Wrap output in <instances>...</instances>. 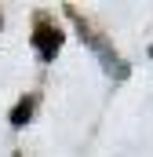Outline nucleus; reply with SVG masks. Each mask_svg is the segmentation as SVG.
Here are the masks:
<instances>
[{"instance_id":"nucleus-1","label":"nucleus","mask_w":153,"mask_h":157,"mask_svg":"<svg viewBox=\"0 0 153 157\" xmlns=\"http://www.w3.org/2000/svg\"><path fill=\"white\" fill-rule=\"evenodd\" d=\"M33 48H37V55L44 59V62H51V59L58 55V48H62V29L40 18V22H37V33H33Z\"/></svg>"},{"instance_id":"nucleus-2","label":"nucleus","mask_w":153,"mask_h":157,"mask_svg":"<svg viewBox=\"0 0 153 157\" xmlns=\"http://www.w3.org/2000/svg\"><path fill=\"white\" fill-rule=\"evenodd\" d=\"M29 113H33V99H22V102L11 110V124H15V128H22V124L29 121Z\"/></svg>"}]
</instances>
